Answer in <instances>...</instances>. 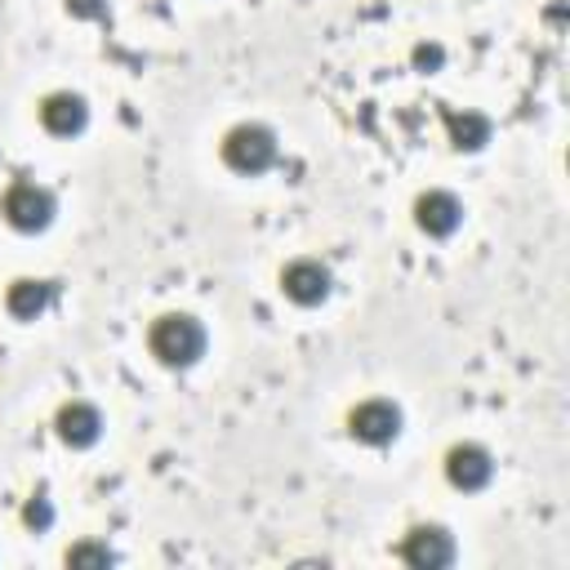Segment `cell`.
<instances>
[{
  "label": "cell",
  "mask_w": 570,
  "mask_h": 570,
  "mask_svg": "<svg viewBox=\"0 0 570 570\" xmlns=\"http://www.w3.org/2000/svg\"><path fill=\"white\" fill-rule=\"evenodd\" d=\"M22 517H27V525H36V530H45V525L53 521V512H49V503H45V499H31Z\"/></svg>",
  "instance_id": "5bb4252c"
},
{
  "label": "cell",
  "mask_w": 570,
  "mask_h": 570,
  "mask_svg": "<svg viewBox=\"0 0 570 570\" xmlns=\"http://www.w3.org/2000/svg\"><path fill=\"white\" fill-rule=\"evenodd\" d=\"M450 134H454V147H481L490 138V125L481 116L463 111V116H450Z\"/></svg>",
  "instance_id": "7c38bea8"
},
{
  "label": "cell",
  "mask_w": 570,
  "mask_h": 570,
  "mask_svg": "<svg viewBox=\"0 0 570 570\" xmlns=\"http://www.w3.org/2000/svg\"><path fill=\"white\" fill-rule=\"evenodd\" d=\"M347 423H352V436H361L370 445H383V441H392L401 432V410L392 401H365V405L352 410Z\"/></svg>",
  "instance_id": "5b68a950"
},
{
  "label": "cell",
  "mask_w": 570,
  "mask_h": 570,
  "mask_svg": "<svg viewBox=\"0 0 570 570\" xmlns=\"http://www.w3.org/2000/svg\"><path fill=\"white\" fill-rule=\"evenodd\" d=\"M67 9H71L76 18H98V13H102V0H67Z\"/></svg>",
  "instance_id": "9a60e30c"
},
{
  "label": "cell",
  "mask_w": 570,
  "mask_h": 570,
  "mask_svg": "<svg viewBox=\"0 0 570 570\" xmlns=\"http://www.w3.org/2000/svg\"><path fill=\"white\" fill-rule=\"evenodd\" d=\"M151 352L165 365H191L205 352V330L191 316H160L151 325Z\"/></svg>",
  "instance_id": "6da1fadb"
},
{
  "label": "cell",
  "mask_w": 570,
  "mask_h": 570,
  "mask_svg": "<svg viewBox=\"0 0 570 570\" xmlns=\"http://www.w3.org/2000/svg\"><path fill=\"white\" fill-rule=\"evenodd\" d=\"M401 561L414 566V570H441V566L454 561V543H450L445 530H436V525H419V530L401 543Z\"/></svg>",
  "instance_id": "277c9868"
},
{
  "label": "cell",
  "mask_w": 570,
  "mask_h": 570,
  "mask_svg": "<svg viewBox=\"0 0 570 570\" xmlns=\"http://www.w3.org/2000/svg\"><path fill=\"white\" fill-rule=\"evenodd\" d=\"M414 62L419 67H436L441 62V49H414Z\"/></svg>",
  "instance_id": "2e32d148"
},
{
  "label": "cell",
  "mask_w": 570,
  "mask_h": 570,
  "mask_svg": "<svg viewBox=\"0 0 570 570\" xmlns=\"http://www.w3.org/2000/svg\"><path fill=\"white\" fill-rule=\"evenodd\" d=\"M445 472H450V481H454L459 490H481V485L490 481L494 463H490V454H485L481 445H454L450 459H445Z\"/></svg>",
  "instance_id": "ba28073f"
},
{
  "label": "cell",
  "mask_w": 570,
  "mask_h": 570,
  "mask_svg": "<svg viewBox=\"0 0 570 570\" xmlns=\"http://www.w3.org/2000/svg\"><path fill=\"white\" fill-rule=\"evenodd\" d=\"M85 102L76 98V94H49L45 102H40V120H45V129L49 134H58V138H71V134H80L85 129Z\"/></svg>",
  "instance_id": "9c48e42d"
},
{
  "label": "cell",
  "mask_w": 570,
  "mask_h": 570,
  "mask_svg": "<svg viewBox=\"0 0 570 570\" xmlns=\"http://www.w3.org/2000/svg\"><path fill=\"white\" fill-rule=\"evenodd\" d=\"M414 218H419V227H423L428 236H450V232L463 223V205H459L450 191H428V196H419Z\"/></svg>",
  "instance_id": "52a82bcc"
},
{
  "label": "cell",
  "mask_w": 570,
  "mask_h": 570,
  "mask_svg": "<svg viewBox=\"0 0 570 570\" xmlns=\"http://www.w3.org/2000/svg\"><path fill=\"white\" fill-rule=\"evenodd\" d=\"M45 303H49V285L45 281H18L9 289V312L18 321H36V312H45Z\"/></svg>",
  "instance_id": "8fae6325"
},
{
  "label": "cell",
  "mask_w": 570,
  "mask_h": 570,
  "mask_svg": "<svg viewBox=\"0 0 570 570\" xmlns=\"http://www.w3.org/2000/svg\"><path fill=\"white\" fill-rule=\"evenodd\" d=\"M4 218L22 232H40L49 218H53V196L36 183H13L4 191Z\"/></svg>",
  "instance_id": "3957f363"
},
{
  "label": "cell",
  "mask_w": 570,
  "mask_h": 570,
  "mask_svg": "<svg viewBox=\"0 0 570 570\" xmlns=\"http://www.w3.org/2000/svg\"><path fill=\"white\" fill-rule=\"evenodd\" d=\"M281 285H285V294H289L294 303L312 307V303H321V298L330 294V272H325L321 263H312V258H298V263H289V267L281 272Z\"/></svg>",
  "instance_id": "8992f818"
},
{
  "label": "cell",
  "mask_w": 570,
  "mask_h": 570,
  "mask_svg": "<svg viewBox=\"0 0 570 570\" xmlns=\"http://www.w3.org/2000/svg\"><path fill=\"white\" fill-rule=\"evenodd\" d=\"M223 160H227L236 174H263V169L276 160V138H272L263 125H236V129L223 138Z\"/></svg>",
  "instance_id": "7a4b0ae2"
},
{
  "label": "cell",
  "mask_w": 570,
  "mask_h": 570,
  "mask_svg": "<svg viewBox=\"0 0 570 570\" xmlns=\"http://www.w3.org/2000/svg\"><path fill=\"white\" fill-rule=\"evenodd\" d=\"M98 428H102V419H98V410L85 405V401H71V405L58 410V436H62L67 445H94V441H98Z\"/></svg>",
  "instance_id": "30bf717a"
},
{
  "label": "cell",
  "mask_w": 570,
  "mask_h": 570,
  "mask_svg": "<svg viewBox=\"0 0 570 570\" xmlns=\"http://www.w3.org/2000/svg\"><path fill=\"white\" fill-rule=\"evenodd\" d=\"M67 566H111V552L102 543H76L67 548Z\"/></svg>",
  "instance_id": "4fadbf2b"
}]
</instances>
